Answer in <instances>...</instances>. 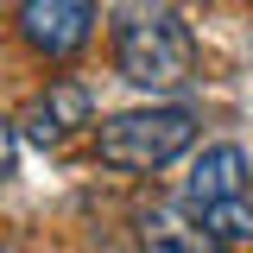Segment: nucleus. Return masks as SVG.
<instances>
[{"mask_svg": "<svg viewBox=\"0 0 253 253\" xmlns=\"http://www.w3.org/2000/svg\"><path fill=\"white\" fill-rule=\"evenodd\" d=\"M13 165H19V126L0 114V184L13 177Z\"/></svg>", "mask_w": 253, "mask_h": 253, "instance_id": "obj_7", "label": "nucleus"}, {"mask_svg": "<svg viewBox=\"0 0 253 253\" xmlns=\"http://www.w3.org/2000/svg\"><path fill=\"white\" fill-rule=\"evenodd\" d=\"M139 247L146 253H228L203 221H190L184 209H165V203L139 209Z\"/></svg>", "mask_w": 253, "mask_h": 253, "instance_id": "obj_6", "label": "nucleus"}, {"mask_svg": "<svg viewBox=\"0 0 253 253\" xmlns=\"http://www.w3.org/2000/svg\"><path fill=\"white\" fill-rule=\"evenodd\" d=\"M184 215L203 221L228 253L253 247V171L241 146H209L184 177Z\"/></svg>", "mask_w": 253, "mask_h": 253, "instance_id": "obj_1", "label": "nucleus"}, {"mask_svg": "<svg viewBox=\"0 0 253 253\" xmlns=\"http://www.w3.org/2000/svg\"><path fill=\"white\" fill-rule=\"evenodd\" d=\"M114 70H121L133 89H146V95L184 89L190 70H196V38H190V26L177 13H165V6L133 13L121 26V38H114Z\"/></svg>", "mask_w": 253, "mask_h": 253, "instance_id": "obj_2", "label": "nucleus"}, {"mask_svg": "<svg viewBox=\"0 0 253 253\" xmlns=\"http://www.w3.org/2000/svg\"><path fill=\"white\" fill-rule=\"evenodd\" d=\"M95 121V101L83 83H70V76H57L51 89H38L26 101V114H19V126H26L32 146H44V152H57V146H70V133L76 126Z\"/></svg>", "mask_w": 253, "mask_h": 253, "instance_id": "obj_5", "label": "nucleus"}, {"mask_svg": "<svg viewBox=\"0 0 253 253\" xmlns=\"http://www.w3.org/2000/svg\"><path fill=\"white\" fill-rule=\"evenodd\" d=\"M196 139V114L190 108H133L95 126V152L114 171H158Z\"/></svg>", "mask_w": 253, "mask_h": 253, "instance_id": "obj_3", "label": "nucleus"}, {"mask_svg": "<svg viewBox=\"0 0 253 253\" xmlns=\"http://www.w3.org/2000/svg\"><path fill=\"white\" fill-rule=\"evenodd\" d=\"M95 32V0H26L19 6V38H26L38 57H76Z\"/></svg>", "mask_w": 253, "mask_h": 253, "instance_id": "obj_4", "label": "nucleus"}]
</instances>
